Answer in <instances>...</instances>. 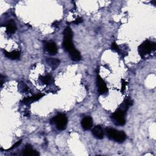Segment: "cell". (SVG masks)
I'll list each match as a JSON object with an SVG mask.
<instances>
[{
  "label": "cell",
  "instance_id": "16",
  "mask_svg": "<svg viewBox=\"0 0 156 156\" xmlns=\"http://www.w3.org/2000/svg\"><path fill=\"white\" fill-rule=\"evenodd\" d=\"M63 34L64 36V39H72L73 38V32L70 27H67L65 29Z\"/></svg>",
  "mask_w": 156,
  "mask_h": 156
},
{
  "label": "cell",
  "instance_id": "13",
  "mask_svg": "<svg viewBox=\"0 0 156 156\" xmlns=\"http://www.w3.org/2000/svg\"><path fill=\"white\" fill-rule=\"evenodd\" d=\"M5 55L6 58L11 59H17L20 58V53L19 51H14L12 52H7L5 51Z\"/></svg>",
  "mask_w": 156,
  "mask_h": 156
},
{
  "label": "cell",
  "instance_id": "5",
  "mask_svg": "<svg viewBox=\"0 0 156 156\" xmlns=\"http://www.w3.org/2000/svg\"><path fill=\"white\" fill-rule=\"evenodd\" d=\"M97 85L98 86V87H99L98 90H99V94L103 95L108 92V89L107 88L106 84L105 81H104L99 76L97 77Z\"/></svg>",
  "mask_w": 156,
  "mask_h": 156
},
{
  "label": "cell",
  "instance_id": "7",
  "mask_svg": "<svg viewBox=\"0 0 156 156\" xmlns=\"http://www.w3.org/2000/svg\"><path fill=\"white\" fill-rule=\"evenodd\" d=\"M92 134L96 138L98 139H103V137H104L103 129L101 127V126L99 125L96 126L95 127H93V129H92Z\"/></svg>",
  "mask_w": 156,
  "mask_h": 156
},
{
  "label": "cell",
  "instance_id": "10",
  "mask_svg": "<svg viewBox=\"0 0 156 156\" xmlns=\"http://www.w3.org/2000/svg\"><path fill=\"white\" fill-rule=\"evenodd\" d=\"M63 47L65 51L69 52V53L75 49L72 42V39H64L63 42Z\"/></svg>",
  "mask_w": 156,
  "mask_h": 156
},
{
  "label": "cell",
  "instance_id": "3",
  "mask_svg": "<svg viewBox=\"0 0 156 156\" xmlns=\"http://www.w3.org/2000/svg\"><path fill=\"white\" fill-rule=\"evenodd\" d=\"M51 123H55L56 126V127L60 131H63L65 129L67 125V117L64 114H59L56 116L55 118L51 120Z\"/></svg>",
  "mask_w": 156,
  "mask_h": 156
},
{
  "label": "cell",
  "instance_id": "19",
  "mask_svg": "<svg viewBox=\"0 0 156 156\" xmlns=\"http://www.w3.org/2000/svg\"><path fill=\"white\" fill-rule=\"evenodd\" d=\"M83 21V18H77L74 21H73V23H74V24H80L81 23L82 21Z\"/></svg>",
  "mask_w": 156,
  "mask_h": 156
},
{
  "label": "cell",
  "instance_id": "21",
  "mask_svg": "<svg viewBox=\"0 0 156 156\" xmlns=\"http://www.w3.org/2000/svg\"><path fill=\"white\" fill-rule=\"evenodd\" d=\"M59 26V23L58 22V21H56V22H55L54 23H53V27H58Z\"/></svg>",
  "mask_w": 156,
  "mask_h": 156
},
{
  "label": "cell",
  "instance_id": "2",
  "mask_svg": "<svg viewBox=\"0 0 156 156\" xmlns=\"http://www.w3.org/2000/svg\"><path fill=\"white\" fill-rule=\"evenodd\" d=\"M156 48V45L155 43L146 40L139 47V52L141 56H145L151 53Z\"/></svg>",
  "mask_w": 156,
  "mask_h": 156
},
{
  "label": "cell",
  "instance_id": "14",
  "mask_svg": "<svg viewBox=\"0 0 156 156\" xmlns=\"http://www.w3.org/2000/svg\"><path fill=\"white\" fill-rule=\"evenodd\" d=\"M23 154L25 155H33V156H37L40 154L37 151L33 149L32 147L30 145L27 146V147H26L24 151Z\"/></svg>",
  "mask_w": 156,
  "mask_h": 156
},
{
  "label": "cell",
  "instance_id": "20",
  "mask_svg": "<svg viewBox=\"0 0 156 156\" xmlns=\"http://www.w3.org/2000/svg\"><path fill=\"white\" fill-rule=\"evenodd\" d=\"M21 140H20V141H18V142H17L15 145H14L13 146H12V147H11L9 149H14V148H17L18 145H20V144H21Z\"/></svg>",
  "mask_w": 156,
  "mask_h": 156
},
{
  "label": "cell",
  "instance_id": "15",
  "mask_svg": "<svg viewBox=\"0 0 156 156\" xmlns=\"http://www.w3.org/2000/svg\"><path fill=\"white\" fill-rule=\"evenodd\" d=\"M70 55L71 59L74 61H79L81 59V56L80 51H78L76 49H73L70 52Z\"/></svg>",
  "mask_w": 156,
  "mask_h": 156
},
{
  "label": "cell",
  "instance_id": "6",
  "mask_svg": "<svg viewBox=\"0 0 156 156\" xmlns=\"http://www.w3.org/2000/svg\"><path fill=\"white\" fill-rule=\"evenodd\" d=\"M45 48H46V51L50 55H56L57 52H58V49H57L56 45L55 42H51L47 43L45 45Z\"/></svg>",
  "mask_w": 156,
  "mask_h": 156
},
{
  "label": "cell",
  "instance_id": "11",
  "mask_svg": "<svg viewBox=\"0 0 156 156\" xmlns=\"http://www.w3.org/2000/svg\"><path fill=\"white\" fill-rule=\"evenodd\" d=\"M44 95L43 94H41V93H39V94H37V95H36L34 96H33L31 97H28V98H24L21 102L23 103V104H28L30 102H32L33 101H37L39 100V99H40L42 96H43Z\"/></svg>",
  "mask_w": 156,
  "mask_h": 156
},
{
  "label": "cell",
  "instance_id": "12",
  "mask_svg": "<svg viewBox=\"0 0 156 156\" xmlns=\"http://www.w3.org/2000/svg\"><path fill=\"white\" fill-rule=\"evenodd\" d=\"M46 63L53 70H55L59 65L60 61L56 58H48Z\"/></svg>",
  "mask_w": 156,
  "mask_h": 156
},
{
  "label": "cell",
  "instance_id": "1",
  "mask_svg": "<svg viewBox=\"0 0 156 156\" xmlns=\"http://www.w3.org/2000/svg\"><path fill=\"white\" fill-rule=\"evenodd\" d=\"M106 133L108 137L115 142L121 143L123 142L126 139V136L125 133L123 131H119L117 130L112 128H108L106 129Z\"/></svg>",
  "mask_w": 156,
  "mask_h": 156
},
{
  "label": "cell",
  "instance_id": "4",
  "mask_svg": "<svg viewBox=\"0 0 156 156\" xmlns=\"http://www.w3.org/2000/svg\"><path fill=\"white\" fill-rule=\"evenodd\" d=\"M112 118L117 125L123 126L126 123L125 112L121 109L116 111L112 115Z\"/></svg>",
  "mask_w": 156,
  "mask_h": 156
},
{
  "label": "cell",
  "instance_id": "18",
  "mask_svg": "<svg viewBox=\"0 0 156 156\" xmlns=\"http://www.w3.org/2000/svg\"><path fill=\"white\" fill-rule=\"evenodd\" d=\"M112 49L115 51H117V52H119L120 51V49H119V48L118 46V45L116 44L115 42L113 43L112 45Z\"/></svg>",
  "mask_w": 156,
  "mask_h": 156
},
{
  "label": "cell",
  "instance_id": "9",
  "mask_svg": "<svg viewBox=\"0 0 156 156\" xmlns=\"http://www.w3.org/2000/svg\"><path fill=\"white\" fill-rule=\"evenodd\" d=\"M6 32L9 34H12L15 33L16 30H17V27L15 23L11 20L9 21L6 25Z\"/></svg>",
  "mask_w": 156,
  "mask_h": 156
},
{
  "label": "cell",
  "instance_id": "8",
  "mask_svg": "<svg viewBox=\"0 0 156 156\" xmlns=\"http://www.w3.org/2000/svg\"><path fill=\"white\" fill-rule=\"evenodd\" d=\"M82 126L85 130L90 129L93 126V120L90 117H86L82 120Z\"/></svg>",
  "mask_w": 156,
  "mask_h": 156
},
{
  "label": "cell",
  "instance_id": "17",
  "mask_svg": "<svg viewBox=\"0 0 156 156\" xmlns=\"http://www.w3.org/2000/svg\"><path fill=\"white\" fill-rule=\"evenodd\" d=\"M40 79L41 81L45 84H48L51 81V77L49 75L40 77Z\"/></svg>",
  "mask_w": 156,
  "mask_h": 156
}]
</instances>
